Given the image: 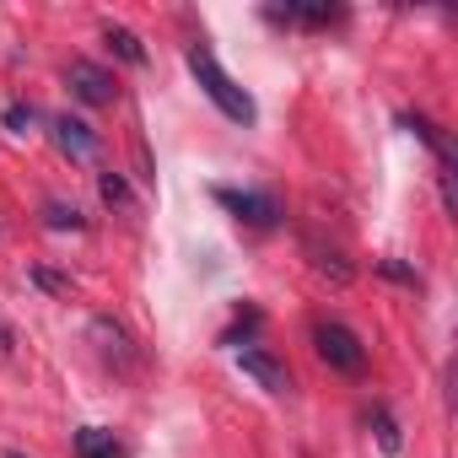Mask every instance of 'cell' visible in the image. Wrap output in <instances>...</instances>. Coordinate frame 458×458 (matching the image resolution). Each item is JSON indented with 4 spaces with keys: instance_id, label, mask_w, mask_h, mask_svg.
<instances>
[{
    "instance_id": "6da1fadb",
    "label": "cell",
    "mask_w": 458,
    "mask_h": 458,
    "mask_svg": "<svg viewBox=\"0 0 458 458\" xmlns=\"http://www.w3.org/2000/svg\"><path fill=\"white\" fill-rule=\"evenodd\" d=\"M189 76H194V81H199V92L221 108V119H233V124H254V119H259L254 98H249L233 76H226L221 65H216V55H210L205 44H194V49H189Z\"/></svg>"
},
{
    "instance_id": "7a4b0ae2",
    "label": "cell",
    "mask_w": 458,
    "mask_h": 458,
    "mask_svg": "<svg viewBox=\"0 0 458 458\" xmlns=\"http://www.w3.org/2000/svg\"><path fill=\"white\" fill-rule=\"evenodd\" d=\"M313 345H318V356H324L335 372H345V377L367 372V345H361V335H356V329H345V324L324 318V324H313Z\"/></svg>"
},
{
    "instance_id": "3957f363",
    "label": "cell",
    "mask_w": 458,
    "mask_h": 458,
    "mask_svg": "<svg viewBox=\"0 0 458 458\" xmlns=\"http://www.w3.org/2000/svg\"><path fill=\"white\" fill-rule=\"evenodd\" d=\"M65 87H71L87 108H114V103H119V81H114L103 65H92V60H71V65H65Z\"/></svg>"
},
{
    "instance_id": "277c9868",
    "label": "cell",
    "mask_w": 458,
    "mask_h": 458,
    "mask_svg": "<svg viewBox=\"0 0 458 458\" xmlns=\"http://www.w3.org/2000/svg\"><path fill=\"white\" fill-rule=\"evenodd\" d=\"M238 367H243V377H254L265 394H276V399H286L297 383H292V367L281 361V356H270L265 345H243L238 351Z\"/></svg>"
},
{
    "instance_id": "5b68a950",
    "label": "cell",
    "mask_w": 458,
    "mask_h": 458,
    "mask_svg": "<svg viewBox=\"0 0 458 458\" xmlns=\"http://www.w3.org/2000/svg\"><path fill=\"white\" fill-rule=\"evenodd\" d=\"M216 199L233 210L238 221H249V226H276L281 221V205L270 194H254V189H216Z\"/></svg>"
},
{
    "instance_id": "8992f818",
    "label": "cell",
    "mask_w": 458,
    "mask_h": 458,
    "mask_svg": "<svg viewBox=\"0 0 458 458\" xmlns=\"http://www.w3.org/2000/svg\"><path fill=\"white\" fill-rule=\"evenodd\" d=\"M55 146H60L71 162H87V157H98V130H92L87 119L60 114V119H55Z\"/></svg>"
},
{
    "instance_id": "52a82bcc",
    "label": "cell",
    "mask_w": 458,
    "mask_h": 458,
    "mask_svg": "<svg viewBox=\"0 0 458 458\" xmlns=\"http://www.w3.org/2000/svg\"><path fill=\"white\" fill-rule=\"evenodd\" d=\"M76 458H130V453H124V442H119L114 431L81 426V431H76Z\"/></svg>"
},
{
    "instance_id": "ba28073f",
    "label": "cell",
    "mask_w": 458,
    "mask_h": 458,
    "mask_svg": "<svg viewBox=\"0 0 458 458\" xmlns=\"http://www.w3.org/2000/svg\"><path fill=\"white\" fill-rule=\"evenodd\" d=\"M302 249L313 254V270H318V276H329L335 286H351V276H356V270L345 265V254H340V249H329V243H318V238H308Z\"/></svg>"
},
{
    "instance_id": "9c48e42d",
    "label": "cell",
    "mask_w": 458,
    "mask_h": 458,
    "mask_svg": "<svg viewBox=\"0 0 458 458\" xmlns=\"http://www.w3.org/2000/svg\"><path fill=\"white\" fill-rule=\"evenodd\" d=\"M44 226H49V233H81L87 216H81L76 205H65V199H49V205H44Z\"/></svg>"
},
{
    "instance_id": "30bf717a",
    "label": "cell",
    "mask_w": 458,
    "mask_h": 458,
    "mask_svg": "<svg viewBox=\"0 0 458 458\" xmlns=\"http://www.w3.org/2000/svg\"><path fill=\"white\" fill-rule=\"evenodd\" d=\"M108 44H114V55L124 60V65H146V44L130 33V28H119V22H108V33H103Z\"/></svg>"
},
{
    "instance_id": "8fae6325",
    "label": "cell",
    "mask_w": 458,
    "mask_h": 458,
    "mask_svg": "<svg viewBox=\"0 0 458 458\" xmlns=\"http://www.w3.org/2000/svg\"><path fill=\"white\" fill-rule=\"evenodd\" d=\"M92 335L103 340V351H108V356H119V361H130V356H135V351H130V335H124L114 318H92Z\"/></svg>"
},
{
    "instance_id": "7c38bea8",
    "label": "cell",
    "mask_w": 458,
    "mask_h": 458,
    "mask_svg": "<svg viewBox=\"0 0 458 458\" xmlns=\"http://www.w3.org/2000/svg\"><path fill=\"white\" fill-rule=\"evenodd\" d=\"M98 194H103L114 210H135V194H130L124 173H103V178H98Z\"/></svg>"
},
{
    "instance_id": "4fadbf2b",
    "label": "cell",
    "mask_w": 458,
    "mask_h": 458,
    "mask_svg": "<svg viewBox=\"0 0 458 458\" xmlns=\"http://www.w3.org/2000/svg\"><path fill=\"white\" fill-rule=\"evenodd\" d=\"M372 420H377V442H383V453L394 458V453H399V426H394V415H388V410H377Z\"/></svg>"
},
{
    "instance_id": "5bb4252c",
    "label": "cell",
    "mask_w": 458,
    "mask_h": 458,
    "mask_svg": "<svg viewBox=\"0 0 458 458\" xmlns=\"http://www.w3.org/2000/svg\"><path fill=\"white\" fill-rule=\"evenodd\" d=\"M377 270H383L388 281H404V286H420V276H415L410 265H399V259H377Z\"/></svg>"
},
{
    "instance_id": "9a60e30c",
    "label": "cell",
    "mask_w": 458,
    "mask_h": 458,
    "mask_svg": "<svg viewBox=\"0 0 458 458\" xmlns=\"http://www.w3.org/2000/svg\"><path fill=\"white\" fill-rule=\"evenodd\" d=\"M28 124H33V108L12 103V108H6V130H12V135H28Z\"/></svg>"
},
{
    "instance_id": "2e32d148",
    "label": "cell",
    "mask_w": 458,
    "mask_h": 458,
    "mask_svg": "<svg viewBox=\"0 0 458 458\" xmlns=\"http://www.w3.org/2000/svg\"><path fill=\"white\" fill-rule=\"evenodd\" d=\"M33 281H38V286H49V292H65V281H60V276H49V270H33Z\"/></svg>"
},
{
    "instance_id": "e0dca14e",
    "label": "cell",
    "mask_w": 458,
    "mask_h": 458,
    "mask_svg": "<svg viewBox=\"0 0 458 458\" xmlns=\"http://www.w3.org/2000/svg\"><path fill=\"white\" fill-rule=\"evenodd\" d=\"M6 458H22V453H6Z\"/></svg>"
}]
</instances>
